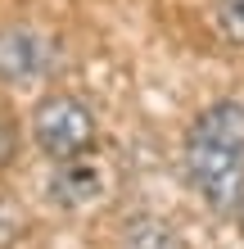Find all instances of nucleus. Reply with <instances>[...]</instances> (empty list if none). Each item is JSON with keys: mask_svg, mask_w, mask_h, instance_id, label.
<instances>
[{"mask_svg": "<svg viewBox=\"0 0 244 249\" xmlns=\"http://www.w3.org/2000/svg\"><path fill=\"white\" fill-rule=\"evenodd\" d=\"M32 141L50 163H68V159H86L95 150V113L81 105L77 95L54 91L32 109Z\"/></svg>", "mask_w": 244, "mask_h": 249, "instance_id": "f257e3e1", "label": "nucleus"}, {"mask_svg": "<svg viewBox=\"0 0 244 249\" xmlns=\"http://www.w3.org/2000/svg\"><path fill=\"white\" fill-rule=\"evenodd\" d=\"M185 181L212 213H231L244 195V150L231 145H208V141H185L181 154Z\"/></svg>", "mask_w": 244, "mask_h": 249, "instance_id": "f03ea898", "label": "nucleus"}, {"mask_svg": "<svg viewBox=\"0 0 244 249\" xmlns=\"http://www.w3.org/2000/svg\"><path fill=\"white\" fill-rule=\"evenodd\" d=\"M54 68V46L50 36H41L36 27H0V82L5 86H27L41 82Z\"/></svg>", "mask_w": 244, "mask_h": 249, "instance_id": "7ed1b4c3", "label": "nucleus"}, {"mask_svg": "<svg viewBox=\"0 0 244 249\" xmlns=\"http://www.w3.org/2000/svg\"><path fill=\"white\" fill-rule=\"evenodd\" d=\"M185 141H208V145H231L244 150V105L240 100H212L195 113Z\"/></svg>", "mask_w": 244, "mask_h": 249, "instance_id": "20e7f679", "label": "nucleus"}, {"mask_svg": "<svg viewBox=\"0 0 244 249\" xmlns=\"http://www.w3.org/2000/svg\"><path fill=\"white\" fill-rule=\"evenodd\" d=\"M99 168L91 159H68V163H54V177H50V199L64 204V209H81L99 195Z\"/></svg>", "mask_w": 244, "mask_h": 249, "instance_id": "39448f33", "label": "nucleus"}, {"mask_svg": "<svg viewBox=\"0 0 244 249\" xmlns=\"http://www.w3.org/2000/svg\"><path fill=\"white\" fill-rule=\"evenodd\" d=\"M118 249H185L181 231L159 213H136L118 227Z\"/></svg>", "mask_w": 244, "mask_h": 249, "instance_id": "423d86ee", "label": "nucleus"}, {"mask_svg": "<svg viewBox=\"0 0 244 249\" xmlns=\"http://www.w3.org/2000/svg\"><path fill=\"white\" fill-rule=\"evenodd\" d=\"M212 18L231 46H244V0H212Z\"/></svg>", "mask_w": 244, "mask_h": 249, "instance_id": "0eeeda50", "label": "nucleus"}, {"mask_svg": "<svg viewBox=\"0 0 244 249\" xmlns=\"http://www.w3.org/2000/svg\"><path fill=\"white\" fill-rule=\"evenodd\" d=\"M23 231H27V217L18 204H9L5 195H0V249H14L23 240Z\"/></svg>", "mask_w": 244, "mask_h": 249, "instance_id": "6e6552de", "label": "nucleus"}, {"mask_svg": "<svg viewBox=\"0 0 244 249\" xmlns=\"http://www.w3.org/2000/svg\"><path fill=\"white\" fill-rule=\"evenodd\" d=\"M14 150H18V127H14V118L0 109V172L14 163Z\"/></svg>", "mask_w": 244, "mask_h": 249, "instance_id": "1a4fd4ad", "label": "nucleus"}, {"mask_svg": "<svg viewBox=\"0 0 244 249\" xmlns=\"http://www.w3.org/2000/svg\"><path fill=\"white\" fill-rule=\"evenodd\" d=\"M231 213H235V227H240V236H244V195H240V204H235Z\"/></svg>", "mask_w": 244, "mask_h": 249, "instance_id": "9d476101", "label": "nucleus"}]
</instances>
